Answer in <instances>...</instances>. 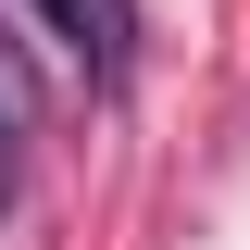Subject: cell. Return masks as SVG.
Masks as SVG:
<instances>
[{"instance_id": "cell-1", "label": "cell", "mask_w": 250, "mask_h": 250, "mask_svg": "<svg viewBox=\"0 0 250 250\" xmlns=\"http://www.w3.org/2000/svg\"><path fill=\"white\" fill-rule=\"evenodd\" d=\"M38 13H50V38H75V62H88L100 88L138 62V0H38Z\"/></svg>"}, {"instance_id": "cell-2", "label": "cell", "mask_w": 250, "mask_h": 250, "mask_svg": "<svg viewBox=\"0 0 250 250\" xmlns=\"http://www.w3.org/2000/svg\"><path fill=\"white\" fill-rule=\"evenodd\" d=\"M25 125H38V62L13 50V25H0V150H13Z\"/></svg>"}]
</instances>
